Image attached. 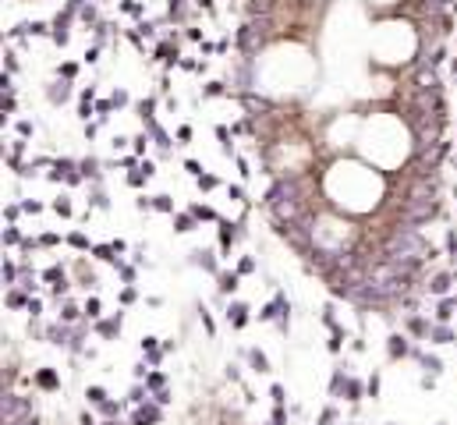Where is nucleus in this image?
Returning <instances> with one entry per match:
<instances>
[{
    "label": "nucleus",
    "instance_id": "nucleus-9",
    "mask_svg": "<svg viewBox=\"0 0 457 425\" xmlns=\"http://www.w3.org/2000/svg\"><path fill=\"white\" fill-rule=\"evenodd\" d=\"M152 142H156L163 152H170V145H174V142H170V135H167L163 128H156V124H152Z\"/></svg>",
    "mask_w": 457,
    "mask_h": 425
},
{
    "label": "nucleus",
    "instance_id": "nucleus-13",
    "mask_svg": "<svg viewBox=\"0 0 457 425\" xmlns=\"http://www.w3.org/2000/svg\"><path fill=\"white\" fill-rule=\"evenodd\" d=\"M408 330H411V333H415V337H425V333H429V323H425V319H418V315H415V319H408Z\"/></svg>",
    "mask_w": 457,
    "mask_h": 425
},
{
    "label": "nucleus",
    "instance_id": "nucleus-6",
    "mask_svg": "<svg viewBox=\"0 0 457 425\" xmlns=\"http://www.w3.org/2000/svg\"><path fill=\"white\" fill-rule=\"evenodd\" d=\"M386 351H390V358H404V354H408V340H404V337H390Z\"/></svg>",
    "mask_w": 457,
    "mask_h": 425
},
{
    "label": "nucleus",
    "instance_id": "nucleus-15",
    "mask_svg": "<svg viewBox=\"0 0 457 425\" xmlns=\"http://www.w3.org/2000/svg\"><path fill=\"white\" fill-rule=\"evenodd\" d=\"M152 209L170 213V209H174V199H170V195H152Z\"/></svg>",
    "mask_w": 457,
    "mask_h": 425
},
{
    "label": "nucleus",
    "instance_id": "nucleus-16",
    "mask_svg": "<svg viewBox=\"0 0 457 425\" xmlns=\"http://www.w3.org/2000/svg\"><path fill=\"white\" fill-rule=\"evenodd\" d=\"M450 315H454V301H440V305H436V319H440V323H447Z\"/></svg>",
    "mask_w": 457,
    "mask_h": 425
},
{
    "label": "nucleus",
    "instance_id": "nucleus-48",
    "mask_svg": "<svg viewBox=\"0 0 457 425\" xmlns=\"http://www.w3.org/2000/svg\"><path fill=\"white\" fill-rule=\"evenodd\" d=\"M369 393H372V397L380 393V376H372V379H369Z\"/></svg>",
    "mask_w": 457,
    "mask_h": 425
},
{
    "label": "nucleus",
    "instance_id": "nucleus-30",
    "mask_svg": "<svg viewBox=\"0 0 457 425\" xmlns=\"http://www.w3.org/2000/svg\"><path fill=\"white\" fill-rule=\"evenodd\" d=\"M184 170H188L192 177H202V163H199V160H188V163H184Z\"/></svg>",
    "mask_w": 457,
    "mask_h": 425
},
{
    "label": "nucleus",
    "instance_id": "nucleus-7",
    "mask_svg": "<svg viewBox=\"0 0 457 425\" xmlns=\"http://www.w3.org/2000/svg\"><path fill=\"white\" fill-rule=\"evenodd\" d=\"M114 252H117L114 245H96V248H92V255H96V259H103V262H114V266H117V255H114Z\"/></svg>",
    "mask_w": 457,
    "mask_h": 425
},
{
    "label": "nucleus",
    "instance_id": "nucleus-40",
    "mask_svg": "<svg viewBox=\"0 0 457 425\" xmlns=\"http://www.w3.org/2000/svg\"><path fill=\"white\" fill-rule=\"evenodd\" d=\"M252 270H255L252 259H237V273H252Z\"/></svg>",
    "mask_w": 457,
    "mask_h": 425
},
{
    "label": "nucleus",
    "instance_id": "nucleus-19",
    "mask_svg": "<svg viewBox=\"0 0 457 425\" xmlns=\"http://www.w3.org/2000/svg\"><path fill=\"white\" fill-rule=\"evenodd\" d=\"M217 184H220V177H213V174H202V177H199V188H202V192H213Z\"/></svg>",
    "mask_w": 457,
    "mask_h": 425
},
{
    "label": "nucleus",
    "instance_id": "nucleus-21",
    "mask_svg": "<svg viewBox=\"0 0 457 425\" xmlns=\"http://www.w3.org/2000/svg\"><path fill=\"white\" fill-rule=\"evenodd\" d=\"M99 308H103V305H99V298H89V305H85V315H89V319H99V315H103Z\"/></svg>",
    "mask_w": 457,
    "mask_h": 425
},
{
    "label": "nucleus",
    "instance_id": "nucleus-18",
    "mask_svg": "<svg viewBox=\"0 0 457 425\" xmlns=\"http://www.w3.org/2000/svg\"><path fill=\"white\" fill-rule=\"evenodd\" d=\"M89 404H106V390H99V386H89Z\"/></svg>",
    "mask_w": 457,
    "mask_h": 425
},
{
    "label": "nucleus",
    "instance_id": "nucleus-41",
    "mask_svg": "<svg viewBox=\"0 0 457 425\" xmlns=\"http://www.w3.org/2000/svg\"><path fill=\"white\" fill-rule=\"evenodd\" d=\"M110 107H114V103H106V99H103V103H96V114H99V117L106 121V114H110Z\"/></svg>",
    "mask_w": 457,
    "mask_h": 425
},
{
    "label": "nucleus",
    "instance_id": "nucleus-2",
    "mask_svg": "<svg viewBox=\"0 0 457 425\" xmlns=\"http://www.w3.org/2000/svg\"><path fill=\"white\" fill-rule=\"evenodd\" d=\"M96 330H99V337H106V340H114V337H117V330H121V315H114V319H106V323H99Z\"/></svg>",
    "mask_w": 457,
    "mask_h": 425
},
{
    "label": "nucleus",
    "instance_id": "nucleus-24",
    "mask_svg": "<svg viewBox=\"0 0 457 425\" xmlns=\"http://www.w3.org/2000/svg\"><path fill=\"white\" fill-rule=\"evenodd\" d=\"M270 397H273V404H277V408H284V386H280V383H273V386H270Z\"/></svg>",
    "mask_w": 457,
    "mask_h": 425
},
{
    "label": "nucleus",
    "instance_id": "nucleus-27",
    "mask_svg": "<svg viewBox=\"0 0 457 425\" xmlns=\"http://www.w3.org/2000/svg\"><path fill=\"white\" fill-rule=\"evenodd\" d=\"M156 57H159V61H174V46H170V43L156 46Z\"/></svg>",
    "mask_w": 457,
    "mask_h": 425
},
{
    "label": "nucleus",
    "instance_id": "nucleus-26",
    "mask_svg": "<svg viewBox=\"0 0 457 425\" xmlns=\"http://www.w3.org/2000/svg\"><path fill=\"white\" fill-rule=\"evenodd\" d=\"M78 319V305H64V312H61V323H75Z\"/></svg>",
    "mask_w": 457,
    "mask_h": 425
},
{
    "label": "nucleus",
    "instance_id": "nucleus-49",
    "mask_svg": "<svg viewBox=\"0 0 457 425\" xmlns=\"http://www.w3.org/2000/svg\"><path fill=\"white\" fill-rule=\"evenodd\" d=\"M82 425H96V422H92V418H89V415H82Z\"/></svg>",
    "mask_w": 457,
    "mask_h": 425
},
{
    "label": "nucleus",
    "instance_id": "nucleus-37",
    "mask_svg": "<svg viewBox=\"0 0 457 425\" xmlns=\"http://www.w3.org/2000/svg\"><path fill=\"white\" fill-rule=\"evenodd\" d=\"M195 216H199V220H217V213L206 209V206H195Z\"/></svg>",
    "mask_w": 457,
    "mask_h": 425
},
{
    "label": "nucleus",
    "instance_id": "nucleus-39",
    "mask_svg": "<svg viewBox=\"0 0 457 425\" xmlns=\"http://www.w3.org/2000/svg\"><path fill=\"white\" fill-rule=\"evenodd\" d=\"M4 241H7V245H14V241H21V234H18L14 227H7V230H4Z\"/></svg>",
    "mask_w": 457,
    "mask_h": 425
},
{
    "label": "nucleus",
    "instance_id": "nucleus-45",
    "mask_svg": "<svg viewBox=\"0 0 457 425\" xmlns=\"http://www.w3.org/2000/svg\"><path fill=\"white\" fill-rule=\"evenodd\" d=\"M121 277H124L128 283H135V270H131V266H121Z\"/></svg>",
    "mask_w": 457,
    "mask_h": 425
},
{
    "label": "nucleus",
    "instance_id": "nucleus-43",
    "mask_svg": "<svg viewBox=\"0 0 457 425\" xmlns=\"http://www.w3.org/2000/svg\"><path fill=\"white\" fill-rule=\"evenodd\" d=\"M177 142H192V128H188V124L177 128Z\"/></svg>",
    "mask_w": 457,
    "mask_h": 425
},
{
    "label": "nucleus",
    "instance_id": "nucleus-23",
    "mask_svg": "<svg viewBox=\"0 0 457 425\" xmlns=\"http://www.w3.org/2000/svg\"><path fill=\"white\" fill-rule=\"evenodd\" d=\"M21 305H25V294L21 290H11L7 294V308H21Z\"/></svg>",
    "mask_w": 457,
    "mask_h": 425
},
{
    "label": "nucleus",
    "instance_id": "nucleus-22",
    "mask_svg": "<svg viewBox=\"0 0 457 425\" xmlns=\"http://www.w3.org/2000/svg\"><path fill=\"white\" fill-rule=\"evenodd\" d=\"M227 89H224V82H209L206 89H202V96H224Z\"/></svg>",
    "mask_w": 457,
    "mask_h": 425
},
{
    "label": "nucleus",
    "instance_id": "nucleus-31",
    "mask_svg": "<svg viewBox=\"0 0 457 425\" xmlns=\"http://www.w3.org/2000/svg\"><path fill=\"white\" fill-rule=\"evenodd\" d=\"M135 298H139V290H135V287H124V290H121V305H131Z\"/></svg>",
    "mask_w": 457,
    "mask_h": 425
},
{
    "label": "nucleus",
    "instance_id": "nucleus-8",
    "mask_svg": "<svg viewBox=\"0 0 457 425\" xmlns=\"http://www.w3.org/2000/svg\"><path fill=\"white\" fill-rule=\"evenodd\" d=\"M230 323L234 326H245L248 323V305H230Z\"/></svg>",
    "mask_w": 457,
    "mask_h": 425
},
{
    "label": "nucleus",
    "instance_id": "nucleus-29",
    "mask_svg": "<svg viewBox=\"0 0 457 425\" xmlns=\"http://www.w3.org/2000/svg\"><path fill=\"white\" fill-rule=\"evenodd\" d=\"M337 422V411L333 408H322V415H319V425H333Z\"/></svg>",
    "mask_w": 457,
    "mask_h": 425
},
{
    "label": "nucleus",
    "instance_id": "nucleus-14",
    "mask_svg": "<svg viewBox=\"0 0 457 425\" xmlns=\"http://www.w3.org/2000/svg\"><path fill=\"white\" fill-rule=\"evenodd\" d=\"M450 340H454V330H447V326L433 330V344H450Z\"/></svg>",
    "mask_w": 457,
    "mask_h": 425
},
{
    "label": "nucleus",
    "instance_id": "nucleus-12",
    "mask_svg": "<svg viewBox=\"0 0 457 425\" xmlns=\"http://www.w3.org/2000/svg\"><path fill=\"white\" fill-rule=\"evenodd\" d=\"M237 277H241V273H224V277H220V290H224V294H234V290H237Z\"/></svg>",
    "mask_w": 457,
    "mask_h": 425
},
{
    "label": "nucleus",
    "instance_id": "nucleus-47",
    "mask_svg": "<svg viewBox=\"0 0 457 425\" xmlns=\"http://www.w3.org/2000/svg\"><path fill=\"white\" fill-rule=\"evenodd\" d=\"M152 107H156V103H152V99H146V103H142V107H139V110H142V117H152Z\"/></svg>",
    "mask_w": 457,
    "mask_h": 425
},
{
    "label": "nucleus",
    "instance_id": "nucleus-32",
    "mask_svg": "<svg viewBox=\"0 0 457 425\" xmlns=\"http://www.w3.org/2000/svg\"><path fill=\"white\" fill-rule=\"evenodd\" d=\"M128 401H131V404H146V390H142V386H135V390L128 393Z\"/></svg>",
    "mask_w": 457,
    "mask_h": 425
},
{
    "label": "nucleus",
    "instance_id": "nucleus-5",
    "mask_svg": "<svg viewBox=\"0 0 457 425\" xmlns=\"http://www.w3.org/2000/svg\"><path fill=\"white\" fill-rule=\"evenodd\" d=\"M415 358H418V361H422V365H425L433 376H440V372H443V361H440V358H433V354H422V351H415Z\"/></svg>",
    "mask_w": 457,
    "mask_h": 425
},
{
    "label": "nucleus",
    "instance_id": "nucleus-35",
    "mask_svg": "<svg viewBox=\"0 0 457 425\" xmlns=\"http://www.w3.org/2000/svg\"><path fill=\"white\" fill-rule=\"evenodd\" d=\"M92 206H103V209H106V206H110V199H106V192H92Z\"/></svg>",
    "mask_w": 457,
    "mask_h": 425
},
{
    "label": "nucleus",
    "instance_id": "nucleus-34",
    "mask_svg": "<svg viewBox=\"0 0 457 425\" xmlns=\"http://www.w3.org/2000/svg\"><path fill=\"white\" fill-rule=\"evenodd\" d=\"M270 425H287V411H284V408H277V411H273V418H270Z\"/></svg>",
    "mask_w": 457,
    "mask_h": 425
},
{
    "label": "nucleus",
    "instance_id": "nucleus-4",
    "mask_svg": "<svg viewBox=\"0 0 457 425\" xmlns=\"http://www.w3.org/2000/svg\"><path fill=\"white\" fill-rule=\"evenodd\" d=\"M36 383H39V386H46V390H53L61 379H57V372H53V368H39V372H36Z\"/></svg>",
    "mask_w": 457,
    "mask_h": 425
},
{
    "label": "nucleus",
    "instance_id": "nucleus-17",
    "mask_svg": "<svg viewBox=\"0 0 457 425\" xmlns=\"http://www.w3.org/2000/svg\"><path fill=\"white\" fill-rule=\"evenodd\" d=\"M146 177H149L146 170H128V184H131V188H142V184H146Z\"/></svg>",
    "mask_w": 457,
    "mask_h": 425
},
{
    "label": "nucleus",
    "instance_id": "nucleus-42",
    "mask_svg": "<svg viewBox=\"0 0 457 425\" xmlns=\"http://www.w3.org/2000/svg\"><path fill=\"white\" fill-rule=\"evenodd\" d=\"M61 74H64V78H71V74H78V64H71V61H68V64H61Z\"/></svg>",
    "mask_w": 457,
    "mask_h": 425
},
{
    "label": "nucleus",
    "instance_id": "nucleus-33",
    "mask_svg": "<svg viewBox=\"0 0 457 425\" xmlns=\"http://www.w3.org/2000/svg\"><path fill=\"white\" fill-rule=\"evenodd\" d=\"M344 393H347V401H358V397H362V383H347Z\"/></svg>",
    "mask_w": 457,
    "mask_h": 425
},
{
    "label": "nucleus",
    "instance_id": "nucleus-11",
    "mask_svg": "<svg viewBox=\"0 0 457 425\" xmlns=\"http://www.w3.org/2000/svg\"><path fill=\"white\" fill-rule=\"evenodd\" d=\"M192 227H195V216H188V213H181V216L174 220V230H177V234H188Z\"/></svg>",
    "mask_w": 457,
    "mask_h": 425
},
{
    "label": "nucleus",
    "instance_id": "nucleus-36",
    "mask_svg": "<svg viewBox=\"0 0 457 425\" xmlns=\"http://www.w3.org/2000/svg\"><path fill=\"white\" fill-rule=\"evenodd\" d=\"M53 209L61 213V216H71V202H68V199H57V206H53Z\"/></svg>",
    "mask_w": 457,
    "mask_h": 425
},
{
    "label": "nucleus",
    "instance_id": "nucleus-46",
    "mask_svg": "<svg viewBox=\"0 0 457 425\" xmlns=\"http://www.w3.org/2000/svg\"><path fill=\"white\" fill-rule=\"evenodd\" d=\"M68 241H71V245H75V248H85V245H89V241H85V237H82V234H71V237H68Z\"/></svg>",
    "mask_w": 457,
    "mask_h": 425
},
{
    "label": "nucleus",
    "instance_id": "nucleus-28",
    "mask_svg": "<svg viewBox=\"0 0 457 425\" xmlns=\"http://www.w3.org/2000/svg\"><path fill=\"white\" fill-rule=\"evenodd\" d=\"M248 358H252V365H255L259 372H266V368H270V365H266V358H262L259 351H248Z\"/></svg>",
    "mask_w": 457,
    "mask_h": 425
},
{
    "label": "nucleus",
    "instance_id": "nucleus-1",
    "mask_svg": "<svg viewBox=\"0 0 457 425\" xmlns=\"http://www.w3.org/2000/svg\"><path fill=\"white\" fill-rule=\"evenodd\" d=\"M156 418H159V408H152V404H139V411H135L131 425H152Z\"/></svg>",
    "mask_w": 457,
    "mask_h": 425
},
{
    "label": "nucleus",
    "instance_id": "nucleus-20",
    "mask_svg": "<svg viewBox=\"0 0 457 425\" xmlns=\"http://www.w3.org/2000/svg\"><path fill=\"white\" fill-rule=\"evenodd\" d=\"M195 262H199V266H206L209 273H217V262L209 259V252H195Z\"/></svg>",
    "mask_w": 457,
    "mask_h": 425
},
{
    "label": "nucleus",
    "instance_id": "nucleus-44",
    "mask_svg": "<svg viewBox=\"0 0 457 425\" xmlns=\"http://www.w3.org/2000/svg\"><path fill=\"white\" fill-rule=\"evenodd\" d=\"M82 18H85V21H92V18H96V4H85V11H82Z\"/></svg>",
    "mask_w": 457,
    "mask_h": 425
},
{
    "label": "nucleus",
    "instance_id": "nucleus-10",
    "mask_svg": "<svg viewBox=\"0 0 457 425\" xmlns=\"http://www.w3.org/2000/svg\"><path fill=\"white\" fill-rule=\"evenodd\" d=\"M450 280H454L450 273H436V277H433V290H436V294H447V290H450Z\"/></svg>",
    "mask_w": 457,
    "mask_h": 425
},
{
    "label": "nucleus",
    "instance_id": "nucleus-3",
    "mask_svg": "<svg viewBox=\"0 0 457 425\" xmlns=\"http://www.w3.org/2000/svg\"><path fill=\"white\" fill-rule=\"evenodd\" d=\"M46 96H50V103H64L68 99V82H53L46 89Z\"/></svg>",
    "mask_w": 457,
    "mask_h": 425
},
{
    "label": "nucleus",
    "instance_id": "nucleus-38",
    "mask_svg": "<svg viewBox=\"0 0 457 425\" xmlns=\"http://www.w3.org/2000/svg\"><path fill=\"white\" fill-rule=\"evenodd\" d=\"M82 174H85V177H96V160H85V163H82Z\"/></svg>",
    "mask_w": 457,
    "mask_h": 425
},
{
    "label": "nucleus",
    "instance_id": "nucleus-25",
    "mask_svg": "<svg viewBox=\"0 0 457 425\" xmlns=\"http://www.w3.org/2000/svg\"><path fill=\"white\" fill-rule=\"evenodd\" d=\"M149 386L156 390V393H159V390L167 386V376H163V372H152V376H149Z\"/></svg>",
    "mask_w": 457,
    "mask_h": 425
}]
</instances>
